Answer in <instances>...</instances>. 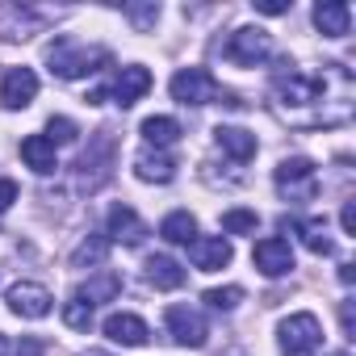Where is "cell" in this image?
Here are the masks:
<instances>
[{
    "label": "cell",
    "mask_w": 356,
    "mask_h": 356,
    "mask_svg": "<svg viewBox=\"0 0 356 356\" xmlns=\"http://www.w3.org/2000/svg\"><path fill=\"white\" fill-rule=\"evenodd\" d=\"M339 323H343V335H352V302L339 306Z\"/></svg>",
    "instance_id": "d6a6232c"
},
{
    "label": "cell",
    "mask_w": 356,
    "mask_h": 356,
    "mask_svg": "<svg viewBox=\"0 0 356 356\" xmlns=\"http://www.w3.org/2000/svg\"><path fill=\"white\" fill-rule=\"evenodd\" d=\"M34 97H38V76L30 67H13L5 76V84H0V101H5V109H26Z\"/></svg>",
    "instance_id": "30bf717a"
},
{
    "label": "cell",
    "mask_w": 356,
    "mask_h": 356,
    "mask_svg": "<svg viewBox=\"0 0 356 356\" xmlns=\"http://www.w3.org/2000/svg\"><path fill=\"white\" fill-rule=\"evenodd\" d=\"M343 356H348V352H343Z\"/></svg>",
    "instance_id": "d590c367"
},
{
    "label": "cell",
    "mask_w": 356,
    "mask_h": 356,
    "mask_svg": "<svg viewBox=\"0 0 356 356\" xmlns=\"http://www.w3.org/2000/svg\"><path fill=\"white\" fill-rule=\"evenodd\" d=\"M268 51H273V38H268V30H260V26H243V30H235L231 42H227V59L239 63V67L264 63Z\"/></svg>",
    "instance_id": "277c9868"
},
{
    "label": "cell",
    "mask_w": 356,
    "mask_h": 356,
    "mask_svg": "<svg viewBox=\"0 0 356 356\" xmlns=\"http://www.w3.org/2000/svg\"><path fill=\"white\" fill-rule=\"evenodd\" d=\"M168 331L176 335V343H185V348H202L206 335H210L206 318L193 306H168Z\"/></svg>",
    "instance_id": "52a82bcc"
},
{
    "label": "cell",
    "mask_w": 356,
    "mask_h": 356,
    "mask_svg": "<svg viewBox=\"0 0 356 356\" xmlns=\"http://www.w3.org/2000/svg\"><path fill=\"white\" fill-rule=\"evenodd\" d=\"M214 138H218V147H222L235 163H248V159L256 155V134L243 130V126H218Z\"/></svg>",
    "instance_id": "2e32d148"
},
{
    "label": "cell",
    "mask_w": 356,
    "mask_h": 356,
    "mask_svg": "<svg viewBox=\"0 0 356 356\" xmlns=\"http://www.w3.org/2000/svg\"><path fill=\"white\" fill-rule=\"evenodd\" d=\"M118 289H122V281L113 277V273H101L97 281H88L84 289H76L88 306H97V302H109V298H118Z\"/></svg>",
    "instance_id": "44dd1931"
},
{
    "label": "cell",
    "mask_w": 356,
    "mask_h": 356,
    "mask_svg": "<svg viewBox=\"0 0 356 356\" xmlns=\"http://www.w3.org/2000/svg\"><path fill=\"white\" fill-rule=\"evenodd\" d=\"M206 302H210L214 310H235V306L243 302V289H239V285H227V289H210V293H206Z\"/></svg>",
    "instance_id": "484cf974"
},
{
    "label": "cell",
    "mask_w": 356,
    "mask_h": 356,
    "mask_svg": "<svg viewBox=\"0 0 356 356\" xmlns=\"http://www.w3.org/2000/svg\"><path fill=\"white\" fill-rule=\"evenodd\" d=\"M147 88H151V72L138 67V63H130V67H122V76L113 80V101L126 109V105H134Z\"/></svg>",
    "instance_id": "9a60e30c"
},
{
    "label": "cell",
    "mask_w": 356,
    "mask_h": 356,
    "mask_svg": "<svg viewBox=\"0 0 356 356\" xmlns=\"http://www.w3.org/2000/svg\"><path fill=\"white\" fill-rule=\"evenodd\" d=\"M159 235H163L168 243H193V239H197V218H193L189 210H172V214L159 222Z\"/></svg>",
    "instance_id": "d6986e66"
},
{
    "label": "cell",
    "mask_w": 356,
    "mask_h": 356,
    "mask_svg": "<svg viewBox=\"0 0 356 356\" xmlns=\"http://www.w3.org/2000/svg\"><path fill=\"white\" fill-rule=\"evenodd\" d=\"M256 13H264V17H281V13H289V5H285V0H256Z\"/></svg>",
    "instance_id": "f1b7e54d"
},
{
    "label": "cell",
    "mask_w": 356,
    "mask_h": 356,
    "mask_svg": "<svg viewBox=\"0 0 356 356\" xmlns=\"http://www.w3.org/2000/svg\"><path fill=\"white\" fill-rule=\"evenodd\" d=\"M143 138H147V147L163 151V147H172L176 138H181V122L176 118H147L143 122Z\"/></svg>",
    "instance_id": "ffe728a7"
},
{
    "label": "cell",
    "mask_w": 356,
    "mask_h": 356,
    "mask_svg": "<svg viewBox=\"0 0 356 356\" xmlns=\"http://www.w3.org/2000/svg\"><path fill=\"white\" fill-rule=\"evenodd\" d=\"M105 335L113 343H122V348H143L151 331H147V323L138 314H109L105 318Z\"/></svg>",
    "instance_id": "4fadbf2b"
},
{
    "label": "cell",
    "mask_w": 356,
    "mask_h": 356,
    "mask_svg": "<svg viewBox=\"0 0 356 356\" xmlns=\"http://www.w3.org/2000/svg\"><path fill=\"white\" fill-rule=\"evenodd\" d=\"M76 134H80V130H76L72 118H51V122H47V138H51V143H76Z\"/></svg>",
    "instance_id": "4316f807"
},
{
    "label": "cell",
    "mask_w": 356,
    "mask_h": 356,
    "mask_svg": "<svg viewBox=\"0 0 356 356\" xmlns=\"http://www.w3.org/2000/svg\"><path fill=\"white\" fill-rule=\"evenodd\" d=\"M339 222H343V231H348V235L356 231V206H352V202H343V214H339Z\"/></svg>",
    "instance_id": "1f68e13d"
},
{
    "label": "cell",
    "mask_w": 356,
    "mask_h": 356,
    "mask_svg": "<svg viewBox=\"0 0 356 356\" xmlns=\"http://www.w3.org/2000/svg\"><path fill=\"white\" fill-rule=\"evenodd\" d=\"M0 356H9V339L5 335H0Z\"/></svg>",
    "instance_id": "e575fe53"
},
{
    "label": "cell",
    "mask_w": 356,
    "mask_h": 356,
    "mask_svg": "<svg viewBox=\"0 0 356 356\" xmlns=\"http://www.w3.org/2000/svg\"><path fill=\"white\" fill-rule=\"evenodd\" d=\"M105 59H109V55H105L101 47H84V42H55V47L47 51L51 76H59V80L92 76V72H101V63H105Z\"/></svg>",
    "instance_id": "7a4b0ae2"
},
{
    "label": "cell",
    "mask_w": 356,
    "mask_h": 356,
    "mask_svg": "<svg viewBox=\"0 0 356 356\" xmlns=\"http://www.w3.org/2000/svg\"><path fill=\"white\" fill-rule=\"evenodd\" d=\"M105 252H109V239H88V243L76 248L72 264H76V268H80V264H105Z\"/></svg>",
    "instance_id": "d4e9b609"
},
{
    "label": "cell",
    "mask_w": 356,
    "mask_h": 356,
    "mask_svg": "<svg viewBox=\"0 0 356 356\" xmlns=\"http://www.w3.org/2000/svg\"><path fill=\"white\" fill-rule=\"evenodd\" d=\"M252 260H256V268H260L264 277H285V273H293V248H289L285 239H260L256 252H252Z\"/></svg>",
    "instance_id": "ba28073f"
},
{
    "label": "cell",
    "mask_w": 356,
    "mask_h": 356,
    "mask_svg": "<svg viewBox=\"0 0 356 356\" xmlns=\"http://www.w3.org/2000/svg\"><path fill=\"white\" fill-rule=\"evenodd\" d=\"M80 356H109V352H101V348H88V352H80Z\"/></svg>",
    "instance_id": "836d02e7"
},
{
    "label": "cell",
    "mask_w": 356,
    "mask_h": 356,
    "mask_svg": "<svg viewBox=\"0 0 356 356\" xmlns=\"http://www.w3.org/2000/svg\"><path fill=\"white\" fill-rule=\"evenodd\" d=\"M130 13V22H138V26H151L155 17H159V5H134V9H126Z\"/></svg>",
    "instance_id": "83f0119b"
},
{
    "label": "cell",
    "mask_w": 356,
    "mask_h": 356,
    "mask_svg": "<svg viewBox=\"0 0 356 356\" xmlns=\"http://www.w3.org/2000/svg\"><path fill=\"white\" fill-rule=\"evenodd\" d=\"M134 172H138V181H147V185H168L172 176H176V163H172V155L143 147L134 155Z\"/></svg>",
    "instance_id": "7c38bea8"
},
{
    "label": "cell",
    "mask_w": 356,
    "mask_h": 356,
    "mask_svg": "<svg viewBox=\"0 0 356 356\" xmlns=\"http://www.w3.org/2000/svg\"><path fill=\"white\" fill-rule=\"evenodd\" d=\"M63 323H67L72 331H88V327H92V306H88L80 293H72V302L63 306Z\"/></svg>",
    "instance_id": "cb8c5ba5"
},
{
    "label": "cell",
    "mask_w": 356,
    "mask_h": 356,
    "mask_svg": "<svg viewBox=\"0 0 356 356\" xmlns=\"http://www.w3.org/2000/svg\"><path fill=\"white\" fill-rule=\"evenodd\" d=\"M22 159H26L38 176H51V172L59 168V159H55V143H51L47 134H30V138L22 143Z\"/></svg>",
    "instance_id": "e0dca14e"
},
{
    "label": "cell",
    "mask_w": 356,
    "mask_h": 356,
    "mask_svg": "<svg viewBox=\"0 0 356 356\" xmlns=\"http://www.w3.org/2000/svg\"><path fill=\"white\" fill-rule=\"evenodd\" d=\"M105 227H109V239H113V243H126V248H138V243L147 239V222H143L130 206H113L109 218H105Z\"/></svg>",
    "instance_id": "9c48e42d"
},
{
    "label": "cell",
    "mask_w": 356,
    "mask_h": 356,
    "mask_svg": "<svg viewBox=\"0 0 356 356\" xmlns=\"http://www.w3.org/2000/svg\"><path fill=\"white\" fill-rule=\"evenodd\" d=\"M314 26L327 38H343L348 26H352V9L343 5V0H323V5H314Z\"/></svg>",
    "instance_id": "5bb4252c"
},
{
    "label": "cell",
    "mask_w": 356,
    "mask_h": 356,
    "mask_svg": "<svg viewBox=\"0 0 356 356\" xmlns=\"http://www.w3.org/2000/svg\"><path fill=\"white\" fill-rule=\"evenodd\" d=\"M147 281H151L155 289H181V285H185V268L176 264L172 256H151V260H147Z\"/></svg>",
    "instance_id": "ac0fdd59"
},
{
    "label": "cell",
    "mask_w": 356,
    "mask_h": 356,
    "mask_svg": "<svg viewBox=\"0 0 356 356\" xmlns=\"http://www.w3.org/2000/svg\"><path fill=\"white\" fill-rule=\"evenodd\" d=\"M13 202H17V185L13 181H0V214H5Z\"/></svg>",
    "instance_id": "f546056e"
},
{
    "label": "cell",
    "mask_w": 356,
    "mask_h": 356,
    "mask_svg": "<svg viewBox=\"0 0 356 356\" xmlns=\"http://www.w3.org/2000/svg\"><path fill=\"white\" fill-rule=\"evenodd\" d=\"M189 256H193V264L202 268V273H218V268H227L231 264V239H222V235H210V239H193L189 243Z\"/></svg>",
    "instance_id": "8fae6325"
},
{
    "label": "cell",
    "mask_w": 356,
    "mask_h": 356,
    "mask_svg": "<svg viewBox=\"0 0 356 356\" xmlns=\"http://www.w3.org/2000/svg\"><path fill=\"white\" fill-rule=\"evenodd\" d=\"M302 243H306L314 256H331V248H335V243L327 239V222H323V218H310V222L302 227Z\"/></svg>",
    "instance_id": "7402d4cb"
},
{
    "label": "cell",
    "mask_w": 356,
    "mask_h": 356,
    "mask_svg": "<svg viewBox=\"0 0 356 356\" xmlns=\"http://www.w3.org/2000/svg\"><path fill=\"white\" fill-rule=\"evenodd\" d=\"M277 185L289 193H298L302 202H310L314 197V189H318V181H314V163L306 159V155H289V159H281V168H277Z\"/></svg>",
    "instance_id": "8992f818"
},
{
    "label": "cell",
    "mask_w": 356,
    "mask_h": 356,
    "mask_svg": "<svg viewBox=\"0 0 356 356\" xmlns=\"http://www.w3.org/2000/svg\"><path fill=\"white\" fill-rule=\"evenodd\" d=\"M281 352L285 356H314L323 348V323L310 314V310H298L281 323V335H277Z\"/></svg>",
    "instance_id": "3957f363"
},
{
    "label": "cell",
    "mask_w": 356,
    "mask_h": 356,
    "mask_svg": "<svg viewBox=\"0 0 356 356\" xmlns=\"http://www.w3.org/2000/svg\"><path fill=\"white\" fill-rule=\"evenodd\" d=\"M17 356H42V339H34V335L22 339V343H17Z\"/></svg>",
    "instance_id": "4dcf8cb0"
},
{
    "label": "cell",
    "mask_w": 356,
    "mask_h": 356,
    "mask_svg": "<svg viewBox=\"0 0 356 356\" xmlns=\"http://www.w3.org/2000/svg\"><path fill=\"white\" fill-rule=\"evenodd\" d=\"M51 306H55V298H51L47 285H38V281H17V285H9V310L22 314V318H47Z\"/></svg>",
    "instance_id": "5b68a950"
},
{
    "label": "cell",
    "mask_w": 356,
    "mask_h": 356,
    "mask_svg": "<svg viewBox=\"0 0 356 356\" xmlns=\"http://www.w3.org/2000/svg\"><path fill=\"white\" fill-rule=\"evenodd\" d=\"M172 101L181 105H210V101H222V105H239L235 92H222L218 80L206 72V67H181L172 76Z\"/></svg>",
    "instance_id": "6da1fadb"
},
{
    "label": "cell",
    "mask_w": 356,
    "mask_h": 356,
    "mask_svg": "<svg viewBox=\"0 0 356 356\" xmlns=\"http://www.w3.org/2000/svg\"><path fill=\"white\" fill-rule=\"evenodd\" d=\"M256 227H260L256 210H227L222 214V231L227 235H256Z\"/></svg>",
    "instance_id": "603a6c76"
}]
</instances>
